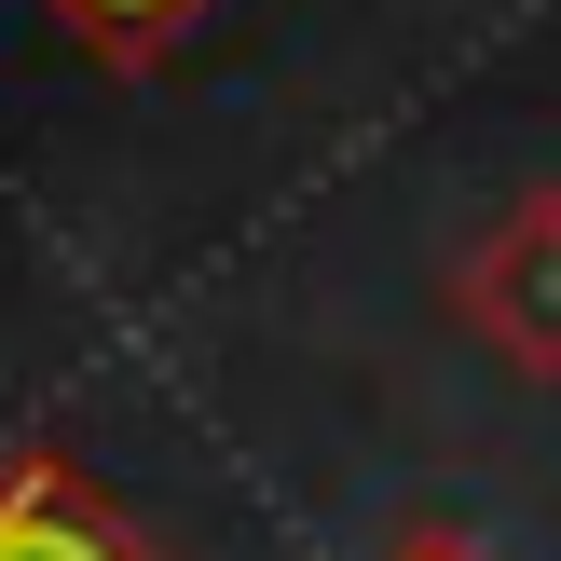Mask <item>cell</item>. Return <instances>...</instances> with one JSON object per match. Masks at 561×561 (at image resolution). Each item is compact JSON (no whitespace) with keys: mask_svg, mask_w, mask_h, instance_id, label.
I'll list each match as a JSON object with an SVG mask.
<instances>
[{"mask_svg":"<svg viewBox=\"0 0 561 561\" xmlns=\"http://www.w3.org/2000/svg\"><path fill=\"white\" fill-rule=\"evenodd\" d=\"M383 561H493V548H466V535H411V548H383Z\"/></svg>","mask_w":561,"mask_h":561,"instance_id":"obj_4","label":"cell"},{"mask_svg":"<svg viewBox=\"0 0 561 561\" xmlns=\"http://www.w3.org/2000/svg\"><path fill=\"white\" fill-rule=\"evenodd\" d=\"M0 561H151L96 466L69 453H0Z\"/></svg>","mask_w":561,"mask_h":561,"instance_id":"obj_2","label":"cell"},{"mask_svg":"<svg viewBox=\"0 0 561 561\" xmlns=\"http://www.w3.org/2000/svg\"><path fill=\"white\" fill-rule=\"evenodd\" d=\"M466 329H480L507 370H548L561 383V192H520L480 247H466Z\"/></svg>","mask_w":561,"mask_h":561,"instance_id":"obj_1","label":"cell"},{"mask_svg":"<svg viewBox=\"0 0 561 561\" xmlns=\"http://www.w3.org/2000/svg\"><path fill=\"white\" fill-rule=\"evenodd\" d=\"M42 14L69 27L82 55H110V69H151V55H179L219 0H42Z\"/></svg>","mask_w":561,"mask_h":561,"instance_id":"obj_3","label":"cell"}]
</instances>
